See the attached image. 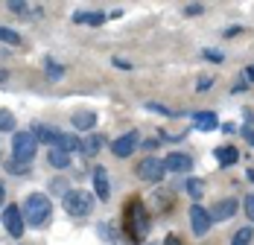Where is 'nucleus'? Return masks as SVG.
Instances as JSON below:
<instances>
[{
	"mask_svg": "<svg viewBox=\"0 0 254 245\" xmlns=\"http://www.w3.org/2000/svg\"><path fill=\"white\" fill-rule=\"evenodd\" d=\"M123 228H126V234H128L131 243L146 240L152 222H149V210H146V204H143L140 198H128L126 201V207H123Z\"/></svg>",
	"mask_w": 254,
	"mask_h": 245,
	"instance_id": "nucleus-1",
	"label": "nucleus"
},
{
	"mask_svg": "<svg viewBox=\"0 0 254 245\" xmlns=\"http://www.w3.org/2000/svg\"><path fill=\"white\" fill-rule=\"evenodd\" d=\"M53 216V204L50 198L44 196V193H32V196H26L24 201V222L26 225H32V228H44Z\"/></svg>",
	"mask_w": 254,
	"mask_h": 245,
	"instance_id": "nucleus-2",
	"label": "nucleus"
},
{
	"mask_svg": "<svg viewBox=\"0 0 254 245\" xmlns=\"http://www.w3.org/2000/svg\"><path fill=\"white\" fill-rule=\"evenodd\" d=\"M35 149H38L35 131H18V134L12 137V155H15V161L24 164V167H29V161L35 158Z\"/></svg>",
	"mask_w": 254,
	"mask_h": 245,
	"instance_id": "nucleus-3",
	"label": "nucleus"
},
{
	"mask_svg": "<svg viewBox=\"0 0 254 245\" xmlns=\"http://www.w3.org/2000/svg\"><path fill=\"white\" fill-rule=\"evenodd\" d=\"M91 207H94V196L88 190H67L64 193V210L70 216H76V219L79 216H88Z\"/></svg>",
	"mask_w": 254,
	"mask_h": 245,
	"instance_id": "nucleus-4",
	"label": "nucleus"
},
{
	"mask_svg": "<svg viewBox=\"0 0 254 245\" xmlns=\"http://www.w3.org/2000/svg\"><path fill=\"white\" fill-rule=\"evenodd\" d=\"M134 172H137L140 181H161L164 172H167V167H164V161H158V158H143Z\"/></svg>",
	"mask_w": 254,
	"mask_h": 245,
	"instance_id": "nucleus-5",
	"label": "nucleus"
},
{
	"mask_svg": "<svg viewBox=\"0 0 254 245\" xmlns=\"http://www.w3.org/2000/svg\"><path fill=\"white\" fill-rule=\"evenodd\" d=\"M190 225H193V234H196V237H204V234L210 231L213 219H210V213L204 210L202 204H193V207H190Z\"/></svg>",
	"mask_w": 254,
	"mask_h": 245,
	"instance_id": "nucleus-6",
	"label": "nucleus"
},
{
	"mask_svg": "<svg viewBox=\"0 0 254 245\" xmlns=\"http://www.w3.org/2000/svg\"><path fill=\"white\" fill-rule=\"evenodd\" d=\"M3 225H6V231H9L12 237H21V234H24V213H21L18 204H9V207L3 210Z\"/></svg>",
	"mask_w": 254,
	"mask_h": 245,
	"instance_id": "nucleus-7",
	"label": "nucleus"
},
{
	"mask_svg": "<svg viewBox=\"0 0 254 245\" xmlns=\"http://www.w3.org/2000/svg\"><path fill=\"white\" fill-rule=\"evenodd\" d=\"M164 167L170 172H190L193 170V158L184 155V152H170V155L164 158Z\"/></svg>",
	"mask_w": 254,
	"mask_h": 245,
	"instance_id": "nucleus-8",
	"label": "nucleus"
},
{
	"mask_svg": "<svg viewBox=\"0 0 254 245\" xmlns=\"http://www.w3.org/2000/svg\"><path fill=\"white\" fill-rule=\"evenodd\" d=\"M137 146V131H126L123 137H117L114 143H111V152L117 155V158H128L131 152Z\"/></svg>",
	"mask_w": 254,
	"mask_h": 245,
	"instance_id": "nucleus-9",
	"label": "nucleus"
},
{
	"mask_svg": "<svg viewBox=\"0 0 254 245\" xmlns=\"http://www.w3.org/2000/svg\"><path fill=\"white\" fill-rule=\"evenodd\" d=\"M94 193H97L100 201H108V196H111V184H108L105 167H94Z\"/></svg>",
	"mask_w": 254,
	"mask_h": 245,
	"instance_id": "nucleus-10",
	"label": "nucleus"
},
{
	"mask_svg": "<svg viewBox=\"0 0 254 245\" xmlns=\"http://www.w3.org/2000/svg\"><path fill=\"white\" fill-rule=\"evenodd\" d=\"M234 213H237V198H222V201H216V204H213L210 219H213V222H225V219H231Z\"/></svg>",
	"mask_w": 254,
	"mask_h": 245,
	"instance_id": "nucleus-11",
	"label": "nucleus"
},
{
	"mask_svg": "<svg viewBox=\"0 0 254 245\" xmlns=\"http://www.w3.org/2000/svg\"><path fill=\"white\" fill-rule=\"evenodd\" d=\"M193 125L199 131H213V128H219V117L213 111H199V114H193Z\"/></svg>",
	"mask_w": 254,
	"mask_h": 245,
	"instance_id": "nucleus-12",
	"label": "nucleus"
},
{
	"mask_svg": "<svg viewBox=\"0 0 254 245\" xmlns=\"http://www.w3.org/2000/svg\"><path fill=\"white\" fill-rule=\"evenodd\" d=\"M213 155H216L219 167H234V164H237V158H240V152H237L234 146H219Z\"/></svg>",
	"mask_w": 254,
	"mask_h": 245,
	"instance_id": "nucleus-13",
	"label": "nucleus"
},
{
	"mask_svg": "<svg viewBox=\"0 0 254 245\" xmlns=\"http://www.w3.org/2000/svg\"><path fill=\"white\" fill-rule=\"evenodd\" d=\"M35 137H38V140H44V143L59 146V140H62V131H59V128H53V125H38V128H35Z\"/></svg>",
	"mask_w": 254,
	"mask_h": 245,
	"instance_id": "nucleus-14",
	"label": "nucleus"
},
{
	"mask_svg": "<svg viewBox=\"0 0 254 245\" xmlns=\"http://www.w3.org/2000/svg\"><path fill=\"white\" fill-rule=\"evenodd\" d=\"M73 125L82 128V131H91V128L97 125V114H94V111H76V114H73Z\"/></svg>",
	"mask_w": 254,
	"mask_h": 245,
	"instance_id": "nucleus-15",
	"label": "nucleus"
},
{
	"mask_svg": "<svg viewBox=\"0 0 254 245\" xmlns=\"http://www.w3.org/2000/svg\"><path fill=\"white\" fill-rule=\"evenodd\" d=\"M73 21L76 24H88V26H100L105 24V12H76Z\"/></svg>",
	"mask_w": 254,
	"mask_h": 245,
	"instance_id": "nucleus-16",
	"label": "nucleus"
},
{
	"mask_svg": "<svg viewBox=\"0 0 254 245\" xmlns=\"http://www.w3.org/2000/svg\"><path fill=\"white\" fill-rule=\"evenodd\" d=\"M50 164L56 167V170H67V167H70V155L62 152V149H53L50 152Z\"/></svg>",
	"mask_w": 254,
	"mask_h": 245,
	"instance_id": "nucleus-17",
	"label": "nucleus"
},
{
	"mask_svg": "<svg viewBox=\"0 0 254 245\" xmlns=\"http://www.w3.org/2000/svg\"><path fill=\"white\" fill-rule=\"evenodd\" d=\"M56 149H62V152H67V155H70V152L82 149V140H76L73 134H62V140H59V146H56Z\"/></svg>",
	"mask_w": 254,
	"mask_h": 245,
	"instance_id": "nucleus-18",
	"label": "nucleus"
},
{
	"mask_svg": "<svg viewBox=\"0 0 254 245\" xmlns=\"http://www.w3.org/2000/svg\"><path fill=\"white\" fill-rule=\"evenodd\" d=\"M184 190H187V196H190V198H202L204 196V184L199 181V178H187Z\"/></svg>",
	"mask_w": 254,
	"mask_h": 245,
	"instance_id": "nucleus-19",
	"label": "nucleus"
},
{
	"mask_svg": "<svg viewBox=\"0 0 254 245\" xmlns=\"http://www.w3.org/2000/svg\"><path fill=\"white\" fill-rule=\"evenodd\" d=\"M100 146H102L100 134H91V137H85V140H82V152H85V155H97Z\"/></svg>",
	"mask_w": 254,
	"mask_h": 245,
	"instance_id": "nucleus-20",
	"label": "nucleus"
},
{
	"mask_svg": "<svg viewBox=\"0 0 254 245\" xmlns=\"http://www.w3.org/2000/svg\"><path fill=\"white\" fill-rule=\"evenodd\" d=\"M0 41L15 47V44H21V35H18L15 29H9V26H0Z\"/></svg>",
	"mask_w": 254,
	"mask_h": 245,
	"instance_id": "nucleus-21",
	"label": "nucleus"
},
{
	"mask_svg": "<svg viewBox=\"0 0 254 245\" xmlns=\"http://www.w3.org/2000/svg\"><path fill=\"white\" fill-rule=\"evenodd\" d=\"M252 237H254V231H252V228H240V231L234 234L231 245H249V243H252Z\"/></svg>",
	"mask_w": 254,
	"mask_h": 245,
	"instance_id": "nucleus-22",
	"label": "nucleus"
},
{
	"mask_svg": "<svg viewBox=\"0 0 254 245\" xmlns=\"http://www.w3.org/2000/svg\"><path fill=\"white\" fill-rule=\"evenodd\" d=\"M12 128H15V117H12V111L0 108V131H12Z\"/></svg>",
	"mask_w": 254,
	"mask_h": 245,
	"instance_id": "nucleus-23",
	"label": "nucleus"
},
{
	"mask_svg": "<svg viewBox=\"0 0 254 245\" xmlns=\"http://www.w3.org/2000/svg\"><path fill=\"white\" fill-rule=\"evenodd\" d=\"M44 64H47V76H50L53 82H59V79H62V73H64V67H62V64H56L53 59H47Z\"/></svg>",
	"mask_w": 254,
	"mask_h": 245,
	"instance_id": "nucleus-24",
	"label": "nucleus"
},
{
	"mask_svg": "<svg viewBox=\"0 0 254 245\" xmlns=\"http://www.w3.org/2000/svg\"><path fill=\"white\" fill-rule=\"evenodd\" d=\"M243 207H246V216L254 222V193L252 196H246V204H243Z\"/></svg>",
	"mask_w": 254,
	"mask_h": 245,
	"instance_id": "nucleus-25",
	"label": "nucleus"
},
{
	"mask_svg": "<svg viewBox=\"0 0 254 245\" xmlns=\"http://www.w3.org/2000/svg\"><path fill=\"white\" fill-rule=\"evenodd\" d=\"M146 108H149V111H158V114H167V117L173 114L170 108H164V105H158V102H146Z\"/></svg>",
	"mask_w": 254,
	"mask_h": 245,
	"instance_id": "nucleus-26",
	"label": "nucleus"
},
{
	"mask_svg": "<svg viewBox=\"0 0 254 245\" xmlns=\"http://www.w3.org/2000/svg\"><path fill=\"white\" fill-rule=\"evenodd\" d=\"M204 59H210V61H222V53H216V50H204Z\"/></svg>",
	"mask_w": 254,
	"mask_h": 245,
	"instance_id": "nucleus-27",
	"label": "nucleus"
},
{
	"mask_svg": "<svg viewBox=\"0 0 254 245\" xmlns=\"http://www.w3.org/2000/svg\"><path fill=\"white\" fill-rule=\"evenodd\" d=\"M26 170H29V167L18 164V161H12V164H9V172H26Z\"/></svg>",
	"mask_w": 254,
	"mask_h": 245,
	"instance_id": "nucleus-28",
	"label": "nucleus"
},
{
	"mask_svg": "<svg viewBox=\"0 0 254 245\" xmlns=\"http://www.w3.org/2000/svg\"><path fill=\"white\" fill-rule=\"evenodd\" d=\"M9 9H12V12H26V3H18V0H12V3H9Z\"/></svg>",
	"mask_w": 254,
	"mask_h": 245,
	"instance_id": "nucleus-29",
	"label": "nucleus"
},
{
	"mask_svg": "<svg viewBox=\"0 0 254 245\" xmlns=\"http://www.w3.org/2000/svg\"><path fill=\"white\" fill-rule=\"evenodd\" d=\"M210 85H213V79H210V76H207V79H199V85H196V88H199V91H207V88H210Z\"/></svg>",
	"mask_w": 254,
	"mask_h": 245,
	"instance_id": "nucleus-30",
	"label": "nucleus"
},
{
	"mask_svg": "<svg viewBox=\"0 0 254 245\" xmlns=\"http://www.w3.org/2000/svg\"><path fill=\"white\" fill-rule=\"evenodd\" d=\"M164 245H184V243H181V240H178L176 234H170V237H167V240H164Z\"/></svg>",
	"mask_w": 254,
	"mask_h": 245,
	"instance_id": "nucleus-31",
	"label": "nucleus"
},
{
	"mask_svg": "<svg viewBox=\"0 0 254 245\" xmlns=\"http://www.w3.org/2000/svg\"><path fill=\"white\" fill-rule=\"evenodd\" d=\"M243 134H246V140L254 146V131H252V128H243Z\"/></svg>",
	"mask_w": 254,
	"mask_h": 245,
	"instance_id": "nucleus-32",
	"label": "nucleus"
},
{
	"mask_svg": "<svg viewBox=\"0 0 254 245\" xmlns=\"http://www.w3.org/2000/svg\"><path fill=\"white\" fill-rule=\"evenodd\" d=\"M246 79H249V82H254V64H249V67H246Z\"/></svg>",
	"mask_w": 254,
	"mask_h": 245,
	"instance_id": "nucleus-33",
	"label": "nucleus"
},
{
	"mask_svg": "<svg viewBox=\"0 0 254 245\" xmlns=\"http://www.w3.org/2000/svg\"><path fill=\"white\" fill-rule=\"evenodd\" d=\"M3 198H6V187H3V181H0V204H3Z\"/></svg>",
	"mask_w": 254,
	"mask_h": 245,
	"instance_id": "nucleus-34",
	"label": "nucleus"
},
{
	"mask_svg": "<svg viewBox=\"0 0 254 245\" xmlns=\"http://www.w3.org/2000/svg\"><path fill=\"white\" fill-rule=\"evenodd\" d=\"M249 181H254V170H249Z\"/></svg>",
	"mask_w": 254,
	"mask_h": 245,
	"instance_id": "nucleus-35",
	"label": "nucleus"
},
{
	"mask_svg": "<svg viewBox=\"0 0 254 245\" xmlns=\"http://www.w3.org/2000/svg\"><path fill=\"white\" fill-rule=\"evenodd\" d=\"M3 79H6V70H0V82H3Z\"/></svg>",
	"mask_w": 254,
	"mask_h": 245,
	"instance_id": "nucleus-36",
	"label": "nucleus"
}]
</instances>
